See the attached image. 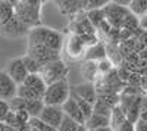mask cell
Segmentation results:
<instances>
[{
  "mask_svg": "<svg viewBox=\"0 0 147 131\" xmlns=\"http://www.w3.org/2000/svg\"><path fill=\"white\" fill-rule=\"evenodd\" d=\"M18 94V84L12 80L5 71H0V100L10 102Z\"/></svg>",
  "mask_w": 147,
  "mask_h": 131,
  "instance_id": "obj_10",
  "label": "cell"
},
{
  "mask_svg": "<svg viewBox=\"0 0 147 131\" xmlns=\"http://www.w3.org/2000/svg\"><path fill=\"white\" fill-rule=\"evenodd\" d=\"M41 7L43 2L35 0H22L13 2V15L30 30L38 27L41 22Z\"/></svg>",
  "mask_w": 147,
  "mask_h": 131,
  "instance_id": "obj_2",
  "label": "cell"
},
{
  "mask_svg": "<svg viewBox=\"0 0 147 131\" xmlns=\"http://www.w3.org/2000/svg\"><path fill=\"white\" fill-rule=\"evenodd\" d=\"M22 61H24V65H25V68L28 71V74H40V71H41L43 66L37 61H34V59L30 57L28 55L22 56Z\"/></svg>",
  "mask_w": 147,
  "mask_h": 131,
  "instance_id": "obj_23",
  "label": "cell"
},
{
  "mask_svg": "<svg viewBox=\"0 0 147 131\" xmlns=\"http://www.w3.org/2000/svg\"><path fill=\"white\" fill-rule=\"evenodd\" d=\"M40 75L43 77V80L47 86L53 84V82H57V81H62V80H68L66 78L68 66L63 63L62 59H59V61H55V62L44 65L40 71Z\"/></svg>",
  "mask_w": 147,
  "mask_h": 131,
  "instance_id": "obj_4",
  "label": "cell"
},
{
  "mask_svg": "<svg viewBox=\"0 0 147 131\" xmlns=\"http://www.w3.org/2000/svg\"><path fill=\"white\" fill-rule=\"evenodd\" d=\"M140 87L147 93V75H141V78H140Z\"/></svg>",
  "mask_w": 147,
  "mask_h": 131,
  "instance_id": "obj_31",
  "label": "cell"
},
{
  "mask_svg": "<svg viewBox=\"0 0 147 131\" xmlns=\"http://www.w3.org/2000/svg\"><path fill=\"white\" fill-rule=\"evenodd\" d=\"M57 5L63 15H75L84 9V2H57Z\"/></svg>",
  "mask_w": 147,
  "mask_h": 131,
  "instance_id": "obj_18",
  "label": "cell"
},
{
  "mask_svg": "<svg viewBox=\"0 0 147 131\" xmlns=\"http://www.w3.org/2000/svg\"><path fill=\"white\" fill-rule=\"evenodd\" d=\"M102 10H103V15H105V21H107L110 25H113V27H121L124 19L127 18V15L129 14L128 7L121 6L116 2H107L106 6Z\"/></svg>",
  "mask_w": 147,
  "mask_h": 131,
  "instance_id": "obj_5",
  "label": "cell"
},
{
  "mask_svg": "<svg viewBox=\"0 0 147 131\" xmlns=\"http://www.w3.org/2000/svg\"><path fill=\"white\" fill-rule=\"evenodd\" d=\"M115 131H134V124H131V122L125 121L124 124H121Z\"/></svg>",
  "mask_w": 147,
  "mask_h": 131,
  "instance_id": "obj_29",
  "label": "cell"
},
{
  "mask_svg": "<svg viewBox=\"0 0 147 131\" xmlns=\"http://www.w3.org/2000/svg\"><path fill=\"white\" fill-rule=\"evenodd\" d=\"M60 108H62L65 116L71 118V120L75 121L78 125H84V124H85V118H84V115H82V112H81V109H80L77 100L74 99L72 96H69V99H68L62 106H60Z\"/></svg>",
  "mask_w": 147,
  "mask_h": 131,
  "instance_id": "obj_11",
  "label": "cell"
},
{
  "mask_svg": "<svg viewBox=\"0 0 147 131\" xmlns=\"http://www.w3.org/2000/svg\"><path fill=\"white\" fill-rule=\"evenodd\" d=\"M10 112V108H9V103L5 102V100H0V122H5L6 120V116L9 115Z\"/></svg>",
  "mask_w": 147,
  "mask_h": 131,
  "instance_id": "obj_27",
  "label": "cell"
},
{
  "mask_svg": "<svg viewBox=\"0 0 147 131\" xmlns=\"http://www.w3.org/2000/svg\"><path fill=\"white\" fill-rule=\"evenodd\" d=\"M106 47L102 44V43H96L90 47H87V50L84 53V59L85 61H90V62H100L103 59H106Z\"/></svg>",
  "mask_w": 147,
  "mask_h": 131,
  "instance_id": "obj_15",
  "label": "cell"
},
{
  "mask_svg": "<svg viewBox=\"0 0 147 131\" xmlns=\"http://www.w3.org/2000/svg\"><path fill=\"white\" fill-rule=\"evenodd\" d=\"M63 118H65V115H63V111L60 106H44L41 113L38 115L40 121H43L44 124L50 125L56 130L59 128L60 124H62Z\"/></svg>",
  "mask_w": 147,
  "mask_h": 131,
  "instance_id": "obj_9",
  "label": "cell"
},
{
  "mask_svg": "<svg viewBox=\"0 0 147 131\" xmlns=\"http://www.w3.org/2000/svg\"><path fill=\"white\" fill-rule=\"evenodd\" d=\"M84 127L87 128L88 131H93V130H97V128H105V127H110V118L107 116H103V115H97V113H93L87 121H85Z\"/></svg>",
  "mask_w": 147,
  "mask_h": 131,
  "instance_id": "obj_16",
  "label": "cell"
},
{
  "mask_svg": "<svg viewBox=\"0 0 147 131\" xmlns=\"http://www.w3.org/2000/svg\"><path fill=\"white\" fill-rule=\"evenodd\" d=\"M22 84L27 86V87L31 88V90H34L41 99H43L44 91H46V88H47V84L44 82V80H43V77H41L40 74H30V75L25 78V81L22 82Z\"/></svg>",
  "mask_w": 147,
  "mask_h": 131,
  "instance_id": "obj_14",
  "label": "cell"
},
{
  "mask_svg": "<svg viewBox=\"0 0 147 131\" xmlns=\"http://www.w3.org/2000/svg\"><path fill=\"white\" fill-rule=\"evenodd\" d=\"M65 49H66L68 56H71L72 59H78V57L84 56L85 50H87V47H85V44L82 43L80 35L72 34L71 37L68 38V41L65 43Z\"/></svg>",
  "mask_w": 147,
  "mask_h": 131,
  "instance_id": "obj_12",
  "label": "cell"
},
{
  "mask_svg": "<svg viewBox=\"0 0 147 131\" xmlns=\"http://www.w3.org/2000/svg\"><path fill=\"white\" fill-rule=\"evenodd\" d=\"M97 69H99V74H109L112 71V62L103 59V61L97 62Z\"/></svg>",
  "mask_w": 147,
  "mask_h": 131,
  "instance_id": "obj_26",
  "label": "cell"
},
{
  "mask_svg": "<svg viewBox=\"0 0 147 131\" xmlns=\"http://www.w3.org/2000/svg\"><path fill=\"white\" fill-rule=\"evenodd\" d=\"M28 31H30V28L24 25L15 15L0 25V35L2 37H7V38L21 37V35L28 34Z\"/></svg>",
  "mask_w": 147,
  "mask_h": 131,
  "instance_id": "obj_7",
  "label": "cell"
},
{
  "mask_svg": "<svg viewBox=\"0 0 147 131\" xmlns=\"http://www.w3.org/2000/svg\"><path fill=\"white\" fill-rule=\"evenodd\" d=\"M81 72H82V77H85L88 82H91L96 80V77L99 75V69H97V63L96 62H90V61H85L81 66Z\"/></svg>",
  "mask_w": 147,
  "mask_h": 131,
  "instance_id": "obj_17",
  "label": "cell"
},
{
  "mask_svg": "<svg viewBox=\"0 0 147 131\" xmlns=\"http://www.w3.org/2000/svg\"><path fill=\"white\" fill-rule=\"evenodd\" d=\"M141 75H147V65H144V68L141 71Z\"/></svg>",
  "mask_w": 147,
  "mask_h": 131,
  "instance_id": "obj_32",
  "label": "cell"
},
{
  "mask_svg": "<svg viewBox=\"0 0 147 131\" xmlns=\"http://www.w3.org/2000/svg\"><path fill=\"white\" fill-rule=\"evenodd\" d=\"M138 28L143 30L144 32H147V14L138 18Z\"/></svg>",
  "mask_w": 147,
  "mask_h": 131,
  "instance_id": "obj_30",
  "label": "cell"
},
{
  "mask_svg": "<svg viewBox=\"0 0 147 131\" xmlns=\"http://www.w3.org/2000/svg\"><path fill=\"white\" fill-rule=\"evenodd\" d=\"M27 35H28V46H43L57 53L62 52L63 44H65V38L62 32L53 28L44 27V25L31 28Z\"/></svg>",
  "mask_w": 147,
  "mask_h": 131,
  "instance_id": "obj_1",
  "label": "cell"
},
{
  "mask_svg": "<svg viewBox=\"0 0 147 131\" xmlns=\"http://www.w3.org/2000/svg\"><path fill=\"white\" fill-rule=\"evenodd\" d=\"M30 131H38V130H35V128H31V130H30Z\"/></svg>",
  "mask_w": 147,
  "mask_h": 131,
  "instance_id": "obj_33",
  "label": "cell"
},
{
  "mask_svg": "<svg viewBox=\"0 0 147 131\" xmlns=\"http://www.w3.org/2000/svg\"><path fill=\"white\" fill-rule=\"evenodd\" d=\"M80 127H81V125H78L75 121H72L71 118L65 116V118H63V121H62V124L59 125L57 131H78Z\"/></svg>",
  "mask_w": 147,
  "mask_h": 131,
  "instance_id": "obj_25",
  "label": "cell"
},
{
  "mask_svg": "<svg viewBox=\"0 0 147 131\" xmlns=\"http://www.w3.org/2000/svg\"><path fill=\"white\" fill-rule=\"evenodd\" d=\"M71 96V87L68 80H62L49 84L44 96H43V103L44 106H62Z\"/></svg>",
  "mask_w": 147,
  "mask_h": 131,
  "instance_id": "obj_3",
  "label": "cell"
},
{
  "mask_svg": "<svg viewBox=\"0 0 147 131\" xmlns=\"http://www.w3.org/2000/svg\"><path fill=\"white\" fill-rule=\"evenodd\" d=\"M5 72L12 80H13L18 86H21L22 82L25 81V78L30 75L27 68H25V65H24L22 57H13V59H10V61L7 62V65H6Z\"/></svg>",
  "mask_w": 147,
  "mask_h": 131,
  "instance_id": "obj_8",
  "label": "cell"
},
{
  "mask_svg": "<svg viewBox=\"0 0 147 131\" xmlns=\"http://www.w3.org/2000/svg\"><path fill=\"white\" fill-rule=\"evenodd\" d=\"M122 28H125L128 31H134V30H137L138 28V18L137 16H134L131 14L127 15V18L124 19V22H122Z\"/></svg>",
  "mask_w": 147,
  "mask_h": 131,
  "instance_id": "obj_24",
  "label": "cell"
},
{
  "mask_svg": "<svg viewBox=\"0 0 147 131\" xmlns=\"http://www.w3.org/2000/svg\"><path fill=\"white\" fill-rule=\"evenodd\" d=\"M72 93H75L77 96L82 100H85L87 103L93 105L97 102V93H96V88L91 82H84V84H80V86H75L72 90Z\"/></svg>",
  "mask_w": 147,
  "mask_h": 131,
  "instance_id": "obj_13",
  "label": "cell"
},
{
  "mask_svg": "<svg viewBox=\"0 0 147 131\" xmlns=\"http://www.w3.org/2000/svg\"><path fill=\"white\" fill-rule=\"evenodd\" d=\"M27 55L30 57H32L34 61H37L41 66L60 59V53L47 49V47H43V46H28L27 47Z\"/></svg>",
  "mask_w": 147,
  "mask_h": 131,
  "instance_id": "obj_6",
  "label": "cell"
},
{
  "mask_svg": "<svg viewBox=\"0 0 147 131\" xmlns=\"http://www.w3.org/2000/svg\"><path fill=\"white\" fill-rule=\"evenodd\" d=\"M13 16V2H0V25Z\"/></svg>",
  "mask_w": 147,
  "mask_h": 131,
  "instance_id": "obj_22",
  "label": "cell"
},
{
  "mask_svg": "<svg viewBox=\"0 0 147 131\" xmlns=\"http://www.w3.org/2000/svg\"><path fill=\"white\" fill-rule=\"evenodd\" d=\"M134 131H147V122L143 120H138L134 124Z\"/></svg>",
  "mask_w": 147,
  "mask_h": 131,
  "instance_id": "obj_28",
  "label": "cell"
},
{
  "mask_svg": "<svg viewBox=\"0 0 147 131\" xmlns=\"http://www.w3.org/2000/svg\"><path fill=\"white\" fill-rule=\"evenodd\" d=\"M16 97H19L22 100H43L34 90L28 88L27 86H24V84L18 86V94H16Z\"/></svg>",
  "mask_w": 147,
  "mask_h": 131,
  "instance_id": "obj_21",
  "label": "cell"
},
{
  "mask_svg": "<svg viewBox=\"0 0 147 131\" xmlns=\"http://www.w3.org/2000/svg\"><path fill=\"white\" fill-rule=\"evenodd\" d=\"M43 108H44L43 100H25V111L31 118H38Z\"/></svg>",
  "mask_w": 147,
  "mask_h": 131,
  "instance_id": "obj_20",
  "label": "cell"
},
{
  "mask_svg": "<svg viewBox=\"0 0 147 131\" xmlns=\"http://www.w3.org/2000/svg\"><path fill=\"white\" fill-rule=\"evenodd\" d=\"M129 14L134 16H143L147 14V0H131L129 6H128Z\"/></svg>",
  "mask_w": 147,
  "mask_h": 131,
  "instance_id": "obj_19",
  "label": "cell"
}]
</instances>
